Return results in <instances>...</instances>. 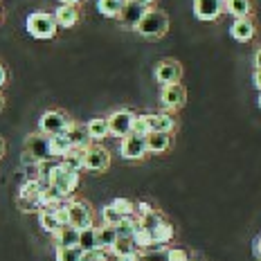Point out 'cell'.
Segmentation results:
<instances>
[{
    "instance_id": "obj_1",
    "label": "cell",
    "mask_w": 261,
    "mask_h": 261,
    "mask_svg": "<svg viewBox=\"0 0 261 261\" xmlns=\"http://www.w3.org/2000/svg\"><path fill=\"white\" fill-rule=\"evenodd\" d=\"M135 32L144 39H162L169 32V16L160 9H146L140 23L135 25Z\"/></svg>"
},
{
    "instance_id": "obj_2",
    "label": "cell",
    "mask_w": 261,
    "mask_h": 261,
    "mask_svg": "<svg viewBox=\"0 0 261 261\" xmlns=\"http://www.w3.org/2000/svg\"><path fill=\"white\" fill-rule=\"evenodd\" d=\"M47 182H50V187L57 189V192L61 194L63 198H68V196L79 187V171L65 167L63 162H57V165H54V169H52V173H50V180H47Z\"/></svg>"
},
{
    "instance_id": "obj_3",
    "label": "cell",
    "mask_w": 261,
    "mask_h": 261,
    "mask_svg": "<svg viewBox=\"0 0 261 261\" xmlns=\"http://www.w3.org/2000/svg\"><path fill=\"white\" fill-rule=\"evenodd\" d=\"M25 30H27V34L34 36V39L45 41V39H52V36L57 34L59 27H57V20H54L52 14H47V12H34V14L27 16Z\"/></svg>"
},
{
    "instance_id": "obj_4",
    "label": "cell",
    "mask_w": 261,
    "mask_h": 261,
    "mask_svg": "<svg viewBox=\"0 0 261 261\" xmlns=\"http://www.w3.org/2000/svg\"><path fill=\"white\" fill-rule=\"evenodd\" d=\"M43 160H52L50 155V146H47V135L43 133H32L25 140V153H23V162L27 167L39 165Z\"/></svg>"
},
{
    "instance_id": "obj_5",
    "label": "cell",
    "mask_w": 261,
    "mask_h": 261,
    "mask_svg": "<svg viewBox=\"0 0 261 261\" xmlns=\"http://www.w3.org/2000/svg\"><path fill=\"white\" fill-rule=\"evenodd\" d=\"M72 124V119H70L68 115H65L63 111H47L43 113L41 119H39V128L43 135H59V133H65L68 130V126Z\"/></svg>"
},
{
    "instance_id": "obj_6",
    "label": "cell",
    "mask_w": 261,
    "mask_h": 261,
    "mask_svg": "<svg viewBox=\"0 0 261 261\" xmlns=\"http://www.w3.org/2000/svg\"><path fill=\"white\" fill-rule=\"evenodd\" d=\"M133 119H135V113L128 111V108L115 111L111 117L106 119V124H108V135H113V138H119V140L126 138V135H130Z\"/></svg>"
},
{
    "instance_id": "obj_7",
    "label": "cell",
    "mask_w": 261,
    "mask_h": 261,
    "mask_svg": "<svg viewBox=\"0 0 261 261\" xmlns=\"http://www.w3.org/2000/svg\"><path fill=\"white\" fill-rule=\"evenodd\" d=\"M182 79V65L173 59H165L155 65V81L160 86H173L180 84Z\"/></svg>"
},
{
    "instance_id": "obj_8",
    "label": "cell",
    "mask_w": 261,
    "mask_h": 261,
    "mask_svg": "<svg viewBox=\"0 0 261 261\" xmlns=\"http://www.w3.org/2000/svg\"><path fill=\"white\" fill-rule=\"evenodd\" d=\"M68 225L77 227V230L92 227V212L84 200H72V203H68Z\"/></svg>"
},
{
    "instance_id": "obj_9",
    "label": "cell",
    "mask_w": 261,
    "mask_h": 261,
    "mask_svg": "<svg viewBox=\"0 0 261 261\" xmlns=\"http://www.w3.org/2000/svg\"><path fill=\"white\" fill-rule=\"evenodd\" d=\"M225 12V0H194V16L198 20H219Z\"/></svg>"
},
{
    "instance_id": "obj_10",
    "label": "cell",
    "mask_w": 261,
    "mask_h": 261,
    "mask_svg": "<svg viewBox=\"0 0 261 261\" xmlns=\"http://www.w3.org/2000/svg\"><path fill=\"white\" fill-rule=\"evenodd\" d=\"M108 165H111V153H108L104 146H88V149H86L84 169L101 173V171L108 169Z\"/></svg>"
},
{
    "instance_id": "obj_11",
    "label": "cell",
    "mask_w": 261,
    "mask_h": 261,
    "mask_svg": "<svg viewBox=\"0 0 261 261\" xmlns=\"http://www.w3.org/2000/svg\"><path fill=\"white\" fill-rule=\"evenodd\" d=\"M119 153H122L124 160H142V158L149 153L146 151V140L140 138V135H126L122 138V144H119Z\"/></svg>"
},
{
    "instance_id": "obj_12",
    "label": "cell",
    "mask_w": 261,
    "mask_h": 261,
    "mask_svg": "<svg viewBox=\"0 0 261 261\" xmlns=\"http://www.w3.org/2000/svg\"><path fill=\"white\" fill-rule=\"evenodd\" d=\"M185 101H187V90L182 88L180 84H173V86H162L160 92V104L169 111H176V108H182Z\"/></svg>"
},
{
    "instance_id": "obj_13",
    "label": "cell",
    "mask_w": 261,
    "mask_h": 261,
    "mask_svg": "<svg viewBox=\"0 0 261 261\" xmlns=\"http://www.w3.org/2000/svg\"><path fill=\"white\" fill-rule=\"evenodd\" d=\"M257 34V25L252 23V18H234L230 25V36L239 43H250Z\"/></svg>"
},
{
    "instance_id": "obj_14",
    "label": "cell",
    "mask_w": 261,
    "mask_h": 261,
    "mask_svg": "<svg viewBox=\"0 0 261 261\" xmlns=\"http://www.w3.org/2000/svg\"><path fill=\"white\" fill-rule=\"evenodd\" d=\"M146 122H149V130L151 133H167L171 135L176 130V117L169 115V113H155V115H146Z\"/></svg>"
},
{
    "instance_id": "obj_15",
    "label": "cell",
    "mask_w": 261,
    "mask_h": 261,
    "mask_svg": "<svg viewBox=\"0 0 261 261\" xmlns=\"http://www.w3.org/2000/svg\"><path fill=\"white\" fill-rule=\"evenodd\" d=\"M65 138H68L70 146H74V149H88V146H90V135H88L86 124L72 122L68 126V130H65Z\"/></svg>"
},
{
    "instance_id": "obj_16",
    "label": "cell",
    "mask_w": 261,
    "mask_h": 261,
    "mask_svg": "<svg viewBox=\"0 0 261 261\" xmlns=\"http://www.w3.org/2000/svg\"><path fill=\"white\" fill-rule=\"evenodd\" d=\"M52 16L57 20V27H63V30H70V27L79 23V9L72 7V5H59Z\"/></svg>"
},
{
    "instance_id": "obj_17",
    "label": "cell",
    "mask_w": 261,
    "mask_h": 261,
    "mask_svg": "<svg viewBox=\"0 0 261 261\" xmlns=\"http://www.w3.org/2000/svg\"><path fill=\"white\" fill-rule=\"evenodd\" d=\"M54 246L57 248H77L79 243V230L72 225H63L54 232Z\"/></svg>"
},
{
    "instance_id": "obj_18",
    "label": "cell",
    "mask_w": 261,
    "mask_h": 261,
    "mask_svg": "<svg viewBox=\"0 0 261 261\" xmlns=\"http://www.w3.org/2000/svg\"><path fill=\"white\" fill-rule=\"evenodd\" d=\"M144 12H146L144 7H140V5H135V3H130V0H126V5H124V9L119 12L117 18L122 20L124 27H133V30H135V25L140 23V18L144 16Z\"/></svg>"
},
{
    "instance_id": "obj_19",
    "label": "cell",
    "mask_w": 261,
    "mask_h": 261,
    "mask_svg": "<svg viewBox=\"0 0 261 261\" xmlns=\"http://www.w3.org/2000/svg\"><path fill=\"white\" fill-rule=\"evenodd\" d=\"M144 140H146V151L149 153H165L171 146V135L167 133H149Z\"/></svg>"
},
{
    "instance_id": "obj_20",
    "label": "cell",
    "mask_w": 261,
    "mask_h": 261,
    "mask_svg": "<svg viewBox=\"0 0 261 261\" xmlns=\"http://www.w3.org/2000/svg\"><path fill=\"white\" fill-rule=\"evenodd\" d=\"M149 234H151V239H153L155 246H162V248H165L167 243H169L171 239H173V234H176V230H173V225L165 219L162 223H158V225L149 232Z\"/></svg>"
},
{
    "instance_id": "obj_21",
    "label": "cell",
    "mask_w": 261,
    "mask_h": 261,
    "mask_svg": "<svg viewBox=\"0 0 261 261\" xmlns=\"http://www.w3.org/2000/svg\"><path fill=\"white\" fill-rule=\"evenodd\" d=\"M225 12L234 18H250L254 12L252 0H225Z\"/></svg>"
},
{
    "instance_id": "obj_22",
    "label": "cell",
    "mask_w": 261,
    "mask_h": 261,
    "mask_svg": "<svg viewBox=\"0 0 261 261\" xmlns=\"http://www.w3.org/2000/svg\"><path fill=\"white\" fill-rule=\"evenodd\" d=\"M47 146H50V155L52 158H63L70 149H72L70 142H68V138H65V133L50 135V138H47Z\"/></svg>"
},
{
    "instance_id": "obj_23",
    "label": "cell",
    "mask_w": 261,
    "mask_h": 261,
    "mask_svg": "<svg viewBox=\"0 0 261 261\" xmlns=\"http://www.w3.org/2000/svg\"><path fill=\"white\" fill-rule=\"evenodd\" d=\"M97 230V248L99 250H111L113 243L117 241V232L113 225H101V227H95Z\"/></svg>"
},
{
    "instance_id": "obj_24",
    "label": "cell",
    "mask_w": 261,
    "mask_h": 261,
    "mask_svg": "<svg viewBox=\"0 0 261 261\" xmlns=\"http://www.w3.org/2000/svg\"><path fill=\"white\" fill-rule=\"evenodd\" d=\"M77 248L81 252H90V250H97V230L95 225L86 227V230H79V243Z\"/></svg>"
},
{
    "instance_id": "obj_25",
    "label": "cell",
    "mask_w": 261,
    "mask_h": 261,
    "mask_svg": "<svg viewBox=\"0 0 261 261\" xmlns=\"http://www.w3.org/2000/svg\"><path fill=\"white\" fill-rule=\"evenodd\" d=\"M124 5H126V0H97L99 14L108 16V18H117L119 12L124 9Z\"/></svg>"
},
{
    "instance_id": "obj_26",
    "label": "cell",
    "mask_w": 261,
    "mask_h": 261,
    "mask_svg": "<svg viewBox=\"0 0 261 261\" xmlns=\"http://www.w3.org/2000/svg\"><path fill=\"white\" fill-rule=\"evenodd\" d=\"M138 227H140V219H138V216H126V219H122L115 225L117 239H130Z\"/></svg>"
},
{
    "instance_id": "obj_27",
    "label": "cell",
    "mask_w": 261,
    "mask_h": 261,
    "mask_svg": "<svg viewBox=\"0 0 261 261\" xmlns=\"http://www.w3.org/2000/svg\"><path fill=\"white\" fill-rule=\"evenodd\" d=\"M86 128H88V135H90V140H104L108 138V124H106V119L104 117H95V119H90L88 124H86Z\"/></svg>"
},
{
    "instance_id": "obj_28",
    "label": "cell",
    "mask_w": 261,
    "mask_h": 261,
    "mask_svg": "<svg viewBox=\"0 0 261 261\" xmlns=\"http://www.w3.org/2000/svg\"><path fill=\"white\" fill-rule=\"evenodd\" d=\"M84 155H86V149H70L68 153H65L61 158V162L65 167H70V169H74V171H81L84 169Z\"/></svg>"
},
{
    "instance_id": "obj_29",
    "label": "cell",
    "mask_w": 261,
    "mask_h": 261,
    "mask_svg": "<svg viewBox=\"0 0 261 261\" xmlns=\"http://www.w3.org/2000/svg\"><path fill=\"white\" fill-rule=\"evenodd\" d=\"M39 223H41V227L45 232H50V234H54V232L59 230V221H57V216H54V212L52 210H41L39 212Z\"/></svg>"
},
{
    "instance_id": "obj_30",
    "label": "cell",
    "mask_w": 261,
    "mask_h": 261,
    "mask_svg": "<svg viewBox=\"0 0 261 261\" xmlns=\"http://www.w3.org/2000/svg\"><path fill=\"white\" fill-rule=\"evenodd\" d=\"M108 252H111L113 257H126V254H133V252H138V250H135V246H133V241H130V239H117Z\"/></svg>"
},
{
    "instance_id": "obj_31",
    "label": "cell",
    "mask_w": 261,
    "mask_h": 261,
    "mask_svg": "<svg viewBox=\"0 0 261 261\" xmlns=\"http://www.w3.org/2000/svg\"><path fill=\"white\" fill-rule=\"evenodd\" d=\"M111 207L117 212L122 219H126V216H135V203L128 198H115L111 203Z\"/></svg>"
},
{
    "instance_id": "obj_32",
    "label": "cell",
    "mask_w": 261,
    "mask_h": 261,
    "mask_svg": "<svg viewBox=\"0 0 261 261\" xmlns=\"http://www.w3.org/2000/svg\"><path fill=\"white\" fill-rule=\"evenodd\" d=\"M130 133L140 135V138H146V135L151 133V130H149V122H146V115H135L133 126H130Z\"/></svg>"
},
{
    "instance_id": "obj_33",
    "label": "cell",
    "mask_w": 261,
    "mask_h": 261,
    "mask_svg": "<svg viewBox=\"0 0 261 261\" xmlns=\"http://www.w3.org/2000/svg\"><path fill=\"white\" fill-rule=\"evenodd\" d=\"M79 248H57V261H81Z\"/></svg>"
},
{
    "instance_id": "obj_34",
    "label": "cell",
    "mask_w": 261,
    "mask_h": 261,
    "mask_svg": "<svg viewBox=\"0 0 261 261\" xmlns=\"http://www.w3.org/2000/svg\"><path fill=\"white\" fill-rule=\"evenodd\" d=\"M101 219H104V225H113V227H115L117 223L122 221V216H119L117 212L111 207V205H106V207L101 210Z\"/></svg>"
},
{
    "instance_id": "obj_35",
    "label": "cell",
    "mask_w": 261,
    "mask_h": 261,
    "mask_svg": "<svg viewBox=\"0 0 261 261\" xmlns=\"http://www.w3.org/2000/svg\"><path fill=\"white\" fill-rule=\"evenodd\" d=\"M165 254H167V261H185V259H189V254L185 252L182 248H169V250H165Z\"/></svg>"
},
{
    "instance_id": "obj_36",
    "label": "cell",
    "mask_w": 261,
    "mask_h": 261,
    "mask_svg": "<svg viewBox=\"0 0 261 261\" xmlns=\"http://www.w3.org/2000/svg\"><path fill=\"white\" fill-rule=\"evenodd\" d=\"M54 216H57V221H59V225H68V203H61L59 207H54Z\"/></svg>"
},
{
    "instance_id": "obj_37",
    "label": "cell",
    "mask_w": 261,
    "mask_h": 261,
    "mask_svg": "<svg viewBox=\"0 0 261 261\" xmlns=\"http://www.w3.org/2000/svg\"><path fill=\"white\" fill-rule=\"evenodd\" d=\"M140 261H167L165 250L160 252H140Z\"/></svg>"
},
{
    "instance_id": "obj_38",
    "label": "cell",
    "mask_w": 261,
    "mask_h": 261,
    "mask_svg": "<svg viewBox=\"0 0 261 261\" xmlns=\"http://www.w3.org/2000/svg\"><path fill=\"white\" fill-rule=\"evenodd\" d=\"M153 210H155L153 205H151V203H144V200H142V203H138V205H135V216H138V219H140V216L151 214V212H153Z\"/></svg>"
},
{
    "instance_id": "obj_39",
    "label": "cell",
    "mask_w": 261,
    "mask_h": 261,
    "mask_svg": "<svg viewBox=\"0 0 261 261\" xmlns=\"http://www.w3.org/2000/svg\"><path fill=\"white\" fill-rule=\"evenodd\" d=\"M252 254L257 259H261V234L254 237V241H252Z\"/></svg>"
},
{
    "instance_id": "obj_40",
    "label": "cell",
    "mask_w": 261,
    "mask_h": 261,
    "mask_svg": "<svg viewBox=\"0 0 261 261\" xmlns=\"http://www.w3.org/2000/svg\"><path fill=\"white\" fill-rule=\"evenodd\" d=\"M130 3L140 5V7H144V9H155V3H158V0H130Z\"/></svg>"
},
{
    "instance_id": "obj_41",
    "label": "cell",
    "mask_w": 261,
    "mask_h": 261,
    "mask_svg": "<svg viewBox=\"0 0 261 261\" xmlns=\"http://www.w3.org/2000/svg\"><path fill=\"white\" fill-rule=\"evenodd\" d=\"M252 84H254V88L261 92V70H254V74H252Z\"/></svg>"
},
{
    "instance_id": "obj_42",
    "label": "cell",
    "mask_w": 261,
    "mask_h": 261,
    "mask_svg": "<svg viewBox=\"0 0 261 261\" xmlns=\"http://www.w3.org/2000/svg\"><path fill=\"white\" fill-rule=\"evenodd\" d=\"M117 261H140V252L126 254V257H117Z\"/></svg>"
},
{
    "instance_id": "obj_43",
    "label": "cell",
    "mask_w": 261,
    "mask_h": 261,
    "mask_svg": "<svg viewBox=\"0 0 261 261\" xmlns=\"http://www.w3.org/2000/svg\"><path fill=\"white\" fill-rule=\"evenodd\" d=\"M254 70H261V47L254 52Z\"/></svg>"
},
{
    "instance_id": "obj_44",
    "label": "cell",
    "mask_w": 261,
    "mask_h": 261,
    "mask_svg": "<svg viewBox=\"0 0 261 261\" xmlns=\"http://www.w3.org/2000/svg\"><path fill=\"white\" fill-rule=\"evenodd\" d=\"M5 81H7V70L0 65V86H5Z\"/></svg>"
},
{
    "instance_id": "obj_45",
    "label": "cell",
    "mask_w": 261,
    "mask_h": 261,
    "mask_svg": "<svg viewBox=\"0 0 261 261\" xmlns=\"http://www.w3.org/2000/svg\"><path fill=\"white\" fill-rule=\"evenodd\" d=\"M61 3H63V5H72V7H77L81 0H61Z\"/></svg>"
},
{
    "instance_id": "obj_46",
    "label": "cell",
    "mask_w": 261,
    "mask_h": 261,
    "mask_svg": "<svg viewBox=\"0 0 261 261\" xmlns=\"http://www.w3.org/2000/svg\"><path fill=\"white\" fill-rule=\"evenodd\" d=\"M3 153H5V142L0 140V155H3Z\"/></svg>"
},
{
    "instance_id": "obj_47",
    "label": "cell",
    "mask_w": 261,
    "mask_h": 261,
    "mask_svg": "<svg viewBox=\"0 0 261 261\" xmlns=\"http://www.w3.org/2000/svg\"><path fill=\"white\" fill-rule=\"evenodd\" d=\"M104 261H113V254H111V252H108V254H106V259H104Z\"/></svg>"
},
{
    "instance_id": "obj_48",
    "label": "cell",
    "mask_w": 261,
    "mask_h": 261,
    "mask_svg": "<svg viewBox=\"0 0 261 261\" xmlns=\"http://www.w3.org/2000/svg\"><path fill=\"white\" fill-rule=\"evenodd\" d=\"M0 108H3V95H0Z\"/></svg>"
},
{
    "instance_id": "obj_49",
    "label": "cell",
    "mask_w": 261,
    "mask_h": 261,
    "mask_svg": "<svg viewBox=\"0 0 261 261\" xmlns=\"http://www.w3.org/2000/svg\"><path fill=\"white\" fill-rule=\"evenodd\" d=\"M259 106H261V95H259Z\"/></svg>"
},
{
    "instance_id": "obj_50",
    "label": "cell",
    "mask_w": 261,
    "mask_h": 261,
    "mask_svg": "<svg viewBox=\"0 0 261 261\" xmlns=\"http://www.w3.org/2000/svg\"><path fill=\"white\" fill-rule=\"evenodd\" d=\"M185 261H192V259H185Z\"/></svg>"
}]
</instances>
